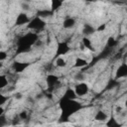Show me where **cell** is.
Masks as SVG:
<instances>
[{
	"instance_id": "cell-1",
	"label": "cell",
	"mask_w": 127,
	"mask_h": 127,
	"mask_svg": "<svg viewBox=\"0 0 127 127\" xmlns=\"http://www.w3.org/2000/svg\"><path fill=\"white\" fill-rule=\"evenodd\" d=\"M59 107L61 110L59 122L65 123L69 121V118L72 115H74L76 112H78L82 108V105L76 99H64L61 97L59 101Z\"/></svg>"
},
{
	"instance_id": "cell-2",
	"label": "cell",
	"mask_w": 127,
	"mask_h": 127,
	"mask_svg": "<svg viewBox=\"0 0 127 127\" xmlns=\"http://www.w3.org/2000/svg\"><path fill=\"white\" fill-rule=\"evenodd\" d=\"M39 36L35 32H28L19 38L17 42V54H25L31 51L32 47L36 45Z\"/></svg>"
},
{
	"instance_id": "cell-3",
	"label": "cell",
	"mask_w": 127,
	"mask_h": 127,
	"mask_svg": "<svg viewBox=\"0 0 127 127\" xmlns=\"http://www.w3.org/2000/svg\"><path fill=\"white\" fill-rule=\"evenodd\" d=\"M46 25H47V23L42 17L35 16L34 18L31 19V21L27 25V29L30 30L31 32H35L36 33L38 31H42L46 27Z\"/></svg>"
},
{
	"instance_id": "cell-4",
	"label": "cell",
	"mask_w": 127,
	"mask_h": 127,
	"mask_svg": "<svg viewBox=\"0 0 127 127\" xmlns=\"http://www.w3.org/2000/svg\"><path fill=\"white\" fill-rule=\"evenodd\" d=\"M70 51V47L67 42L65 41H59L57 43V48H56V57H64L66 54H68Z\"/></svg>"
},
{
	"instance_id": "cell-5",
	"label": "cell",
	"mask_w": 127,
	"mask_h": 127,
	"mask_svg": "<svg viewBox=\"0 0 127 127\" xmlns=\"http://www.w3.org/2000/svg\"><path fill=\"white\" fill-rule=\"evenodd\" d=\"M73 89H74L77 97H82V96H85L89 92V85L86 82L81 81V82H77L74 85Z\"/></svg>"
},
{
	"instance_id": "cell-6",
	"label": "cell",
	"mask_w": 127,
	"mask_h": 127,
	"mask_svg": "<svg viewBox=\"0 0 127 127\" xmlns=\"http://www.w3.org/2000/svg\"><path fill=\"white\" fill-rule=\"evenodd\" d=\"M30 21H31V18L28 16V14L26 12H21L17 15V17L15 19V26L16 27H20V26H24V25L27 26Z\"/></svg>"
},
{
	"instance_id": "cell-7",
	"label": "cell",
	"mask_w": 127,
	"mask_h": 127,
	"mask_svg": "<svg viewBox=\"0 0 127 127\" xmlns=\"http://www.w3.org/2000/svg\"><path fill=\"white\" fill-rule=\"evenodd\" d=\"M115 79H121L124 77H127V64L122 63L118 65V67L115 70Z\"/></svg>"
},
{
	"instance_id": "cell-8",
	"label": "cell",
	"mask_w": 127,
	"mask_h": 127,
	"mask_svg": "<svg viewBox=\"0 0 127 127\" xmlns=\"http://www.w3.org/2000/svg\"><path fill=\"white\" fill-rule=\"evenodd\" d=\"M59 82H60V78L56 74L51 73V74H48L46 77V83L49 88H53V87L57 86L59 84Z\"/></svg>"
},
{
	"instance_id": "cell-9",
	"label": "cell",
	"mask_w": 127,
	"mask_h": 127,
	"mask_svg": "<svg viewBox=\"0 0 127 127\" xmlns=\"http://www.w3.org/2000/svg\"><path fill=\"white\" fill-rule=\"evenodd\" d=\"M28 66H29V63H24V62H15L12 65V67L16 73L23 72Z\"/></svg>"
},
{
	"instance_id": "cell-10",
	"label": "cell",
	"mask_w": 127,
	"mask_h": 127,
	"mask_svg": "<svg viewBox=\"0 0 127 127\" xmlns=\"http://www.w3.org/2000/svg\"><path fill=\"white\" fill-rule=\"evenodd\" d=\"M108 118H109L108 114L103 110H97L96 113L94 114V120L98 121V122H104L105 123Z\"/></svg>"
},
{
	"instance_id": "cell-11",
	"label": "cell",
	"mask_w": 127,
	"mask_h": 127,
	"mask_svg": "<svg viewBox=\"0 0 127 127\" xmlns=\"http://www.w3.org/2000/svg\"><path fill=\"white\" fill-rule=\"evenodd\" d=\"M75 24H76V21H75V19L73 17H66L63 21V28L66 29V30L67 29H71V28H73L75 26Z\"/></svg>"
},
{
	"instance_id": "cell-12",
	"label": "cell",
	"mask_w": 127,
	"mask_h": 127,
	"mask_svg": "<svg viewBox=\"0 0 127 127\" xmlns=\"http://www.w3.org/2000/svg\"><path fill=\"white\" fill-rule=\"evenodd\" d=\"M106 127H122V123L118 121L114 116H109V118L105 122Z\"/></svg>"
},
{
	"instance_id": "cell-13",
	"label": "cell",
	"mask_w": 127,
	"mask_h": 127,
	"mask_svg": "<svg viewBox=\"0 0 127 127\" xmlns=\"http://www.w3.org/2000/svg\"><path fill=\"white\" fill-rule=\"evenodd\" d=\"M62 98H64V99H76L77 96H76V93H75L74 89L71 88V87H68V88H66L64 90Z\"/></svg>"
},
{
	"instance_id": "cell-14",
	"label": "cell",
	"mask_w": 127,
	"mask_h": 127,
	"mask_svg": "<svg viewBox=\"0 0 127 127\" xmlns=\"http://www.w3.org/2000/svg\"><path fill=\"white\" fill-rule=\"evenodd\" d=\"M87 64H88V62H87L84 58L77 57V58H75V60H74L73 67H75V68H81V67L86 66Z\"/></svg>"
},
{
	"instance_id": "cell-15",
	"label": "cell",
	"mask_w": 127,
	"mask_h": 127,
	"mask_svg": "<svg viewBox=\"0 0 127 127\" xmlns=\"http://www.w3.org/2000/svg\"><path fill=\"white\" fill-rule=\"evenodd\" d=\"M95 31H96V28L90 24H84L83 29H82V33H83L84 37H88V36L92 35Z\"/></svg>"
},
{
	"instance_id": "cell-16",
	"label": "cell",
	"mask_w": 127,
	"mask_h": 127,
	"mask_svg": "<svg viewBox=\"0 0 127 127\" xmlns=\"http://www.w3.org/2000/svg\"><path fill=\"white\" fill-rule=\"evenodd\" d=\"M82 46H83L86 50H88V51H90V52H94V51H95V49L93 48V44H92L91 40H90L88 37H83V38H82Z\"/></svg>"
},
{
	"instance_id": "cell-17",
	"label": "cell",
	"mask_w": 127,
	"mask_h": 127,
	"mask_svg": "<svg viewBox=\"0 0 127 127\" xmlns=\"http://www.w3.org/2000/svg\"><path fill=\"white\" fill-rule=\"evenodd\" d=\"M55 64H56V65H57L58 67L63 68V67H65V66H66L67 62H66V60H65L64 57H59V58L56 59Z\"/></svg>"
},
{
	"instance_id": "cell-18",
	"label": "cell",
	"mask_w": 127,
	"mask_h": 127,
	"mask_svg": "<svg viewBox=\"0 0 127 127\" xmlns=\"http://www.w3.org/2000/svg\"><path fill=\"white\" fill-rule=\"evenodd\" d=\"M116 44H117V40L114 37L110 36V37H108V39L106 41V48L112 49V48H114L116 46Z\"/></svg>"
},
{
	"instance_id": "cell-19",
	"label": "cell",
	"mask_w": 127,
	"mask_h": 127,
	"mask_svg": "<svg viewBox=\"0 0 127 127\" xmlns=\"http://www.w3.org/2000/svg\"><path fill=\"white\" fill-rule=\"evenodd\" d=\"M63 5V1H59V0H54L51 3V11L55 12L56 10H58L59 8H61Z\"/></svg>"
},
{
	"instance_id": "cell-20",
	"label": "cell",
	"mask_w": 127,
	"mask_h": 127,
	"mask_svg": "<svg viewBox=\"0 0 127 127\" xmlns=\"http://www.w3.org/2000/svg\"><path fill=\"white\" fill-rule=\"evenodd\" d=\"M8 85V77L6 74H1L0 75V88L4 89Z\"/></svg>"
},
{
	"instance_id": "cell-21",
	"label": "cell",
	"mask_w": 127,
	"mask_h": 127,
	"mask_svg": "<svg viewBox=\"0 0 127 127\" xmlns=\"http://www.w3.org/2000/svg\"><path fill=\"white\" fill-rule=\"evenodd\" d=\"M74 79L77 80L78 82H81V81H83V80L85 79V74H84L82 71H78L77 73H75Z\"/></svg>"
},
{
	"instance_id": "cell-22",
	"label": "cell",
	"mask_w": 127,
	"mask_h": 127,
	"mask_svg": "<svg viewBox=\"0 0 127 127\" xmlns=\"http://www.w3.org/2000/svg\"><path fill=\"white\" fill-rule=\"evenodd\" d=\"M8 98H9V97H8L7 95H5V94H2V93L0 94V105H1L2 107H3V105L6 103V101L8 100Z\"/></svg>"
},
{
	"instance_id": "cell-23",
	"label": "cell",
	"mask_w": 127,
	"mask_h": 127,
	"mask_svg": "<svg viewBox=\"0 0 127 127\" xmlns=\"http://www.w3.org/2000/svg\"><path fill=\"white\" fill-rule=\"evenodd\" d=\"M20 6L23 9V12H26V11H28L30 9V4L28 2H21L20 3Z\"/></svg>"
},
{
	"instance_id": "cell-24",
	"label": "cell",
	"mask_w": 127,
	"mask_h": 127,
	"mask_svg": "<svg viewBox=\"0 0 127 127\" xmlns=\"http://www.w3.org/2000/svg\"><path fill=\"white\" fill-rule=\"evenodd\" d=\"M8 58V54H7V52H5V51H0V62H3V61H5L6 59Z\"/></svg>"
},
{
	"instance_id": "cell-25",
	"label": "cell",
	"mask_w": 127,
	"mask_h": 127,
	"mask_svg": "<svg viewBox=\"0 0 127 127\" xmlns=\"http://www.w3.org/2000/svg\"><path fill=\"white\" fill-rule=\"evenodd\" d=\"M18 117H19V119H21V120H25V119H27V118H28L27 111H21V112L18 114Z\"/></svg>"
},
{
	"instance_id": "cell-26",
	"label": "cell",
	"mask_w": 127,
	"mask_h": 127,
	"mask_svg": "<svg viewBox=\"0 0 127 127\" xmlns=\"http://www.w3.org/2000/svg\"><path fill=\"white\" fill-rule=\"evenodd\" d=\"M106 29V24H100L96 27V32H103Z\"/></svg>"
},
{
	"instance_id": "cell-27",
	"label": "cell",
	"mask_w": 127,
	"mask_h": 127,
	"mask_svg": "<svg viewBox=\"0 0 127 127\" xmlns=\"http://www.w3.org/2000/svg\"><path fill=\"white\" fill-rule=\"evenodd\" d=\"M14 98L17 99V100H20V99L23 98V94H22L21 92H16V93L14 94Z\"/></svg>"
},
{
	"instance_id": "cell-28",
	"label": "cell",
	"mask_w": 127,
	"mask_h": 127,
	"mask_svg": "<svg viewBox=\"0 0 127 127\" xmlns=\"http://www.w3.org/2000/svg\"><path fill=\"white\" fill-rule=\"evenodd\" d=\"M116 111H117V112H119V113H120V112H121V111H122V107H120V106H118V107H117V108H116Z\"/></svg>"
},
{
	"instance_id": "cell-29",
	"label": "cell",
	"mask_w": 127,
	"mask_h": 127,
	"mask_svg": "<svg viewBox=\"0 0 127 127\" xmlns=\"http://www.w3.org/2000/svg\"><path fill=\"white\" fill-rule=\"evenodd\" d=\"M124 106H125V108L127 109V100H125V102H124Z\"/></svg>"
},
{
	"instance_id": "cell-30",
	"label": "cell",
	"mask_w": 127,
	"mask_h": 127,
	"mask_svg": "<svg viewBox=\"0 0 127 127\" xmlns=\"http://www.w3.org/2000/svg\"><path fill=\"white\" fill-rule=\"evenodd\" d=\"M125 12H126V13H127V7H126V8H125Z\"/></svg>"
},
{
	"instance_id": "cell-31",
	"label": "cell",
	"mask_w": 127,
	"mask_h": 127,
	"mask_svg": "<svg viewBox=\"0 0 127 127\" xmlns=\"http://www.w3.org/2000/svg\"><path fill=\"white\" fill-rule=\"evenodd\" d=\"M125 28H126V29H127V24H126V26H125Z\"/></svg>"
}]
</instances>
